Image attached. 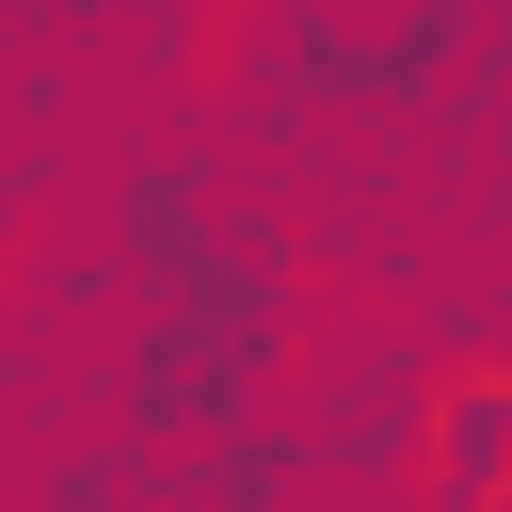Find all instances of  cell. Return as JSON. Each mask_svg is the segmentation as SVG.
<instances>
[{
	"label": "cell",
	"instance_id": "1",
	"mask_svg": "<svg viewBox=\"0 0 512 512\" xmlns=\"http://www.w3.org/2000/svg\"><path fill=\"white\" fill-rule=\"evenodd\" d=\"M432 512H512V368H464L432 416Z\"/></svg>",
	"mask_w": 512,
	"mask_h": 512
}]
</instances>
